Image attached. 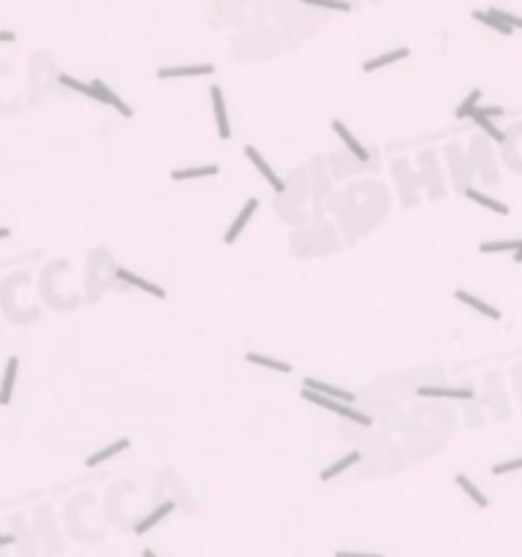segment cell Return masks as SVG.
I'll return each instance as SVG.
<instances>
[{"label": "cell", "instance_id": "cell-24", "mask_svg": "<svg viewBox=\"0 0 522 557\" xmlns=\"http://www.w3.org/2000/svg\"><path fill=\"white\" fill-rule=\"evenodd\" d=\"M479 101H482V90H470L468 98L457 106V120H465V117H470V115L479 109Z\"/></svg>", "mask_w": 522, "mask_h": 557}, {"label": "cell", "instance_id": "cell-17", "mask_svg": "<svg viewBox=\"0 0 522 557\" xmlns=\"http://www.w3.org/2000/svg\"><path fill=\"white\" fill-rule=\"evenodd\" d=\"M465 196H468L470 201H476L479 207H487L489 212H498V215H509V207H506L504 201H495V199H489L487 193H482V191H476V188H465Z\"/></svg>", "mask_w": 522, "mask_h": 557}, {"label": "cell", "instance_id": "cell-14", "mask_svg": "<svg viewBox=\"0 0 522 557\" xmlns=\"http://www.w3.org/2000/svg\"><path fill=\"white\" fill-rule=\"evenodd\" d=\"M359 459H362V452H348L346 457H340L335 465H330V468L321 470V473H318V479H321V481H332L335 476H340V473H343V470H348L351 465H356Z\"/></svg>", "mask_w": 522, "mask_h": 557}, {"label": "cell", "instance_id": "cell-5", "mask_svg": "<svg viewBox=\"0 0 522 557\" xmlns=\"http://www.w3.org/2000/svg\"><path fill=\"white\" fill-rule=\"evenodd\" d=\"M215 66L199 63V66H172V69L158 71V79H182V76H212Z\"/></svg>", "mask_w": 522, "mask_h": 557}, {"label": "cell", "instance_id": "cell-12", "mask_svg": "<svg viewBox=\"0 0 522 557\" xmlns=\"http://www.w3.org/2000/svg\"><path fill=\"white\" fill-rule=\"evenodd\" d=\"M172 511H174V503H172V500L161 503V505L156 508V511H150V514H147V517H144V520H141V522L137 524V527H134V533H137V536H144L147 530H153V527H156V524L161 522L163 517H169Z\"/></svg>", "mask_w": 522, "mask_h": 557}, {"label": "cell", "instance_id": "cell-25", "mask_svg": "<svg viewBox=\"0 0 522 557\" xmlns=\"http://www.w3.org/2000/svg\"><path fill=\"white\" fill-rule=\"evenodd\" d=\"M522 245V240H504V242H485L482 245V253H514Z\"/></svg>", "mask_w": 522, "mask_h": 557}, {"label": "cell", "instance_id": "cell-23", "mask_svg": "<svg viewBox=\"0 0 522 557\" xmlns=\"http://www.w3.org/2000/svg\"><path fill=\"white\" fill-rule=\"evenodd\" d=\"M57 82H60L63 88L76 90V93H82V95H87V98H95V101H98V93H95V88H93V82L87 85V82H79V79H74V76H69V74H60V76H57Z\"/></svg>", "mask_w": 522, "mask_h": 557}, {"label": "cell", "instance_id": "cell-22", "mask_svg": "<svg viewBox=\"0 0 522 557\" xmlns=\"http://www.w3.org/2000/svg\"><path fill=\"white\" fill-rule=\"evenodd\" d=\"M245 359H248L250 365H259V367H264V370H275V373H283V375L291 373V365H286V362H280V359L261 356V353H245Z\"/></svg>", "mask_w": 522, "mask_h": 557}, {"label": "cell", "instance_id": "cell-3", "mask_svg": "<svg viewBox=\"0 0 522 557\" xmlns=\"http://www.w3.org/2000/svg\"><path fill=\"white\" fill-rule=\"evenodd\" d=\"M209 95H212V112H215V122H218V136H221V139H231V125H228L226 101H224V90H221V85H212V88H209Z\"/></svg>", "mask_w": 522, "mask_h": 557}, {"label": "cell", "instance_id": "cell-30", "mask_svg": "<svg viewBox=\"0 0 522 557\" xmlns=\"http://www.w3.org/2000/svg\"><path fill=\"white\" fill-rule=\"evenodd\" d=\"M479 109H482L487 117H498V115H504V109H501V106H479Z\"/></svg>", "mask_w": 522, "mask_h": 557}, {"label": "cell", "instance_id": "cell-28", "mask_svg": "<svg viewBox=\"0 0 522 557\" xmlns=\"http://www.w3.org/2000/svg\"><path fill=\"white\" fill-rule=\"evenodd\" d=\"M492 11L504 19L506 25H511V28H520V30H522V17H517V14H509V11H501V8H492Z\"/></svg>", "mask_w": 522, "mask_h": 557}, {"label": "cell", "instance_id": "cell-16", "mask_svg": "<svg viewBox=\"0 0 522 557\" xmlns=\"http://www.w3.org/2000/svg\"><path fill=\"white\" fill-rule=\"evenodd\" d=\"M131 446V440L128 438H120V440H115L112 446H106V449H101V452H95L93 457H87V468H95V465H101V462H106V459H112V457H117L120 452H125Z\"/></svg>", "mask_w": 522, "mask_h": 557}, {"label": "cell", "instance_id": "cell-9", "mask_svg": "<svg viewBox=\"0 0 522 557\" xmlns=\"http://www.w3.org/2000/svg\"><path fill=\"white\" fill-rule=\"evenodd\" d=\"M93 88H95V93H98V101L106 106H112V109H117L122 117H134V109L128 104H122L120 95H115L112 90H109V85H106L104 79H93Z\"/></svg>", "mask_w": 522, "mask_h": 557}, {"label": "cell", "instance_id": "cell-19", "mask_svg": "<svg viewBox=\"0 0 522 557\" xmlns=\"http://www.w3.org/2000/svg\"><path fill=\"white\" fill-rule=\"evenodd\" d=\"M17 370H19V359L17 356H8V362H6V373H3V394H0V402H3V405H8V402H11V389H14Z\"/></svg>", "mask_w": 522, "mask_h": 557}, {"label": "cell", "instance_id": "cell-15", "mask_svg": "<svg viewBox=\"0 0 522 557\" xmlns=\"http://www.w3.org/2000/svg\"><path fill=\"white\" fill-rule=\"evenodd\" d=\"M408 49L405 47H400V49H392V52H383V54H378V57H373V60H365L362 63V71H378V69H383V66H389V63H398V60H405L408 57Z\"/></svg>", "mask_w": 522, "mask_h": 557}, {"label": "cell", "instance_id": "cell-11", "mask_svg": "<svg viewBox=\"0 0 522 557\" xmlns=\"http://www.w3.org/2000/svg\"><path fill=\"white\" fill-rule=\"evenodd\" d=\"M454 299H460L463 305H468V307H473V310H479V313L487 315V318H492V321H498V318H501V310H498V307L487 305L485 299L473 296L470 291H463V288H457V291H454Z\"/></svg>", "mask_w": 522, "mask_h": 557}, {"label": "cell", "instance_id": "cell-33", "mask_svg": "<svg viewBox=\"0 0 522 557\" xmlns=\"http://www.w3.org/2000/svg\"><path fill=\"white\" fill-rule=\"evenodd\" d=\"M11 544H14V536H11V533H6V536H3V546H11Z\"/></svg>", "mask_w": 522, "mask_h": 557}, {"label": "cell", "instance_id": "cell-31", "mask_svg": "<svg viewBox=\"0 0 522 557\" xmlns=\"http://www.w3.org/2000/svg\"><path fill=\"white\" fill-rule=\"evenodd\" d=\"M0 41H6V44H11V41H14V33H11V30H3V33H0Z\"/></svg>", "mask_w": 522, "mask_h": 557}, {"label": "cell", "instance_id": "cell-10", "mask_svg": "<svg viewBox=\"0 0 522 557\" xmlns=\"http://www.w3.org/2000/svg\"><path fill=\"white\" fill-rule=\"evenodd\" d=\"M302 386H305V389H313V392L324 394V397H335V400L351 402V405H354V400H356V397H354L348 389L332 386V383H324V381H318V378H305V381H302Z\"/></svg>", "mask_w": 522, "mask_h": 557}, {"label": "cell", "instance_id": "cell-7", "mask_svg": "<svg viewBox=\"0 0 522 557\" xmlns=\"http://www.w3.org/2000/svg\"><path fill=\"white\" fill-rule=\"evenodd\" d=\"M419 397H446V400H470V389H457V386H419Z\"/></svg>", "mask_w": 522, "mask_h": 557}, {"label": "cell", "instance_id": "cell-34", "mask_svg": "<svg viewBox=\"0 0 522 557\" xmlns=\"http://www.w3.org/2000/svg\"><path fill=\"white\" fill-rule=\"evenodd\" d=\"M141 557H158V555L153 552V549H144V552H141Z\"/></svg>", "mask_w": 522, "mask_h": 557}, {"label": "cell", "instance_id": "cell-26", "mask_svg": "<svg viewBox=\"0 0 522 557\" xmlns=\"http://www.w3.org/2000/svg\"><path fill=\"white\" fill-rule=\"evenodd\" d=\"M305 6H318V8H332V11H351L348 0H302Z\"/></svg>", "mask_w": 522, "mask_h": 557}, {"label": "cell", "instance_id": "cell-2", "mask_svg": "<svg viewBox=\"0 0 522 557\" xmlns=\"http://www.w3.org/2000/svg\"><path fill=\"white\" fill-rule=\"evenodd\" d=\"M245 156H248V160H250V163L256 166V172H259V175L264 177L267 182H269V188H272V191H275V193H283V191H286L283 180H280V177L275 175V169H272V166H269V163H267V160H264V158L259 156V150H256L253 144H248V147H245Z\"/></svg>", "mask_w": 522, "mask_h": 557}, {"label": "cell", "instance_id": "cell-6", "mask_svg": "<svg viewBox=\"0 0 522 557\" xmlns=\"http://www.w3.org/2000/svg\"><path fill=\"white\" fill-rule=\"evenodd\" d=\"M332 131H335V134L340 136V141L346 144V147H348V153H351V156L356 158V160H362V163H365V160H370V153H367L365 147H362V144L356 141V136H354V134L348 131V128H346V122L332 120Z\"/></svg>", "mask_w": 522, "mask_h": 557}, {"label": "cell", "instance_id": "cell-4", "mask_svg": "<svg viewBox=\"0 0 522 557\" xmlns=\"http://www.w3.org/2000/svg\"><path fill=\"white\" fill-rule=\"evenodd\" d=\"M256 209H259V199H248V201H245V207L240 209V215L234 218V223L228 226L226 237H224V240H226V245L237 242V237H240V234H243V228L250 223V218H253V212H256Z\"/></svg>", "mask_w": 522, "mask_h": 557}, {"label": "cell", "instance_id": "cell-8", "mask_svg": "<svg viewBox=\"0 0 522 557\" xmlns=\"http://www.w3.org/2000/svg\"><path fill=\"white\" fill-rule=\"evenodd\" d=\"M115 278L122 280V283H128V286H137V288H141V291L153 294L156 299H166V291H163L161 286H156V283H150V280L139 278L137 272H131V269H125V266H120V269L115 272Z\"/></svg>", "mask_w": 522, "mask_h": 557}, {"label": "cell", "instance_id": "cell-32", "mask_svg": "<svg viewBox=\"0 0 522 557\" xmlns=\"http://www.w3.org/2000/svg\"><path fill=\"white\" fill-rule=\"evenodd\" d=\"M511 259H514V264H522V245L514 250V256H511Z\"/></svg>", "mask_w": 522, "mask_h": 557}, {"label": "cell", "instance_id": "cell-29", "mask_svg": "<svg viewBox=\"0 0 522 557\" xmlns=\"http://www.w3.org/2000/svg\"><path fill=\"white\" fill-rule=\"evenodd\" d=\"M335 557H383L378 552H354V549H337Z\"/></svg>", "mask_w": 522, "mask_h": 557}, {"label": "cell", "instance_id": "cell-21", "mask_svg": "<svg viewBox=\"0 0 522 557\" xmlns=\"http://www.w3.org/2000/svg\"><path fill=\"white\" fill-rule=\"evenodd\" d=\"M470 120L476 122V125H482V131L487 134L489 139H495L498 144H504V141H506V134L501 131V128H498V125H495V122L489 120V117L485 115V112H482V109H476V112L470 115Z\"/></svg>", "mask_w": 522, "mask_h": 557}, {"label": "cell", "instance_id": "cell-18", "mask_svg": "<svg viewBox=\"0 0 522 557\" xmlns=\"http://www.w3.org/2000/svg\"><path fill=\"white\" fill-rule=\"evenodd\" d=\"M454 481H457V487L463 489V492H465V495H468L470 500L479 505V508H487V505H489L487 495H485V492H482L479 487H473V481H470L465 473H457V479H454Z\"/></svg>", "mask_w": 522, "mask_h": 557}, {"label": "cell", "instance_id": "cell-20", "mask_svg": "<svg viewBox=\"0 0 522 557\" xmlns=\"http://www.w3.org/2000/svg\"><path fill=\"white\" fill-rule=\"evenodd\" d=\"M221 172L215 163H209V166H193V169H172V180H199V177H215Z\"/></svg>", "mask_w": 522, "mask_h": 557}, {"label": "cell", "instance_id": "cell-27", "mask_svg": "<svg viewBox=\"0 0 522 557\" xmlns=\"http://www.w3.org/2000/svg\"><path fill=\"white\" fill-rule=\"evenodd\" d=\"M514 470H522V457H514V459H509V462H498V465H492V473H495V476L514 473Z\"/></svg>", "mask_w": 522, "mask_h": 557}, {"label": "cell", "instance_id": "cell-13", "mask_svg": "<svg viewBox=\"0 0 522 557\" xmlns=\"http://www.w3.org/2000/svg\"><path fill=\"white\" fill-rule=\"evenodd\" d=\"M470 17L476 19V22H482V25H487L489 30H495V33H501V35H511V33H514V28H511V25H506L504 19L498 17L492 8H489V11H479V8H476Z\"/></svg>", "mask_w": 522, "mask_h": 557}, {"label": "cell", "instance_id": "cell-1", "mask_svg": "<svg viewBox=\"0 0 522 557\" xmlns=\"http://www.w3.org/2000/svg\"><path fill=\"white\" fill-rule=\"evenodd\" d=\"M302 397L311 400L313 405H318V408H324V411H332V414H337V416L354 421V424H362V427H370V424H373V418L367 416V414H362V411H356V408H351V402L335 400V397H324V394H318L313 389H305V386H302Z\"/></svg>", "mask_w": 522, "mask_h": 557}]
</instances>
